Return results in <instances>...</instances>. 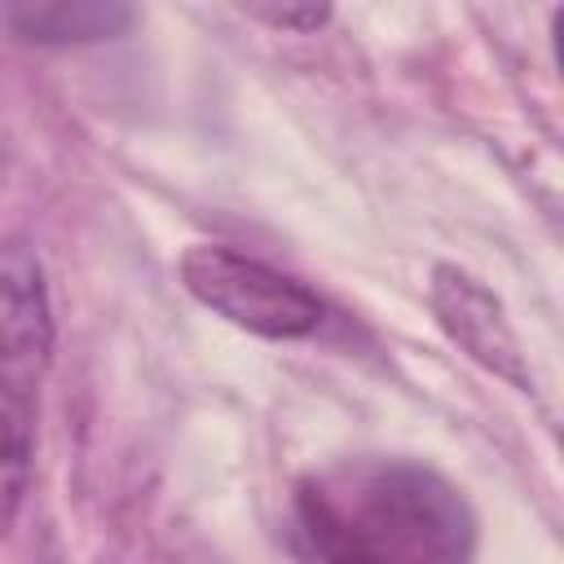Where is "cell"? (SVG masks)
<instances>
[{"label": "cell", "instance_id": "cell-2", "mask_svg": "<svg viewBox=\"0 0 564 564\" xmlns=\"http://www.w3.org/2000/svg\"><path fill=\"white\" fill-rule=\"evenodd\" d=\"M185 291L238 330L260 339H308L326 322V304L300 278L225 242H194L176 260Z\"/></svg>", "mask_w": 564, "mask_h": 564}, {"label": "cell", "instance_id": "cell-5", "mask_svg": "<svg viewBox=\"0 0 564 564\" xmlns=\"http://www.w3.org/2000/svg\"><path fill=\"white\" fill-rule=\"evenodd\" d=\"M137 22L132 4L119 0H13L0 4V26L18 44L35 48H79L128 35Z\"/></svg>", "mask_w": 564, "mask_h": 564}, {"label": "cell", "instance_id": "cell-4", "mask_svg": "<svg viewBox=\"0 0 564 564\" xmlns=\"http://www.w3.org/2000/svg\"><path fill=\"white\" fill-rule=\"evenodd\" d=\"M432 313L441 322V330L485 370H494L498 379H507L520 392H533V375L524 366V348L520 335L502 308V300L471 278L458 264H436L432 269Z\"/></svg>", "mask_w": 564, "mask_h": 564}, {"label": "cell", "instance_id": "cell-3", "mask_svg": "<svg viewBox=\"0 0 564 564\" xmlns=\"http://www.w3.org/2000/svg\"><path fill=\"white\" fill-rule=\"evenodd\" d=\"M53 304L44 264L26 242L0 247V397L31 410L53 366Z\"/></svg>", "mask_w": 564, "mask_h": 564}, {"label": "cell", "instance_id": "cell-1", "mask_svg": "<svg viewBox=\"0 0 564 564\" xmlns=\"http://www.w3.org/2000/svg\"><path fill=\"white\" fill-rule=\"evenodd\" d=\"M291 546L304 564H471L476 511L414 458H330L291 489Z\"/></svg>", "mask_w": 564, "mask_h": 564}, {"label": "cell", "instance_id": "cell-6", "mask_svg": "<svg viewBox=\"0 0 564 564\" xmlns=\"http://www.w3.org/2000/svg\"><path fill=\"white\" fill-rule=\"evenodd\" d=\"M31 463H35V427L31 410L0 397V538L18 520L26 489H31Z\"/></svg>", "mask_w": 564, "mask_h": 564}, {"label": "cell", "instance_id": "cell-7", "mask_svg": "<svg viewBox=\"0 0 564 564\" xmlns=\"http://www.w3.org/2000/svg\"><path fill=\"white\" fill-rule=\"evenodd\" d=\"M247 18L264 22V26H278V31H317L322 22H330V4H313V0H300V4H273V0H251L242 4Z\"/></svg>", "mask_w": 564, "mask_h": 564}]
</instances>
